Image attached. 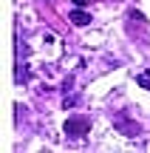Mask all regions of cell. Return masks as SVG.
Masks as SVG:
<instances>
[{"label": "cell", "mask_w": 150, "mask_h": 153, "mask_svg": "<svg viewBox=\"0 0 150 153\" xmlns=\"http://www.w3.org/2000/svg\"><path fill=\"white\" fill-rule=\"evenodd\" d=\"M88 128H91L88 119H82V116H74V119L65 122V133H68L71 139H82L85 133H88Z\"/></svg>", "instance_id": "1"}, {"label": "cell", "mask_w": 150, "mask_h": 153, "mask_svg": "<svg viewBox=\"0 0 150 153\" xmlns=\"http://www.w3.org/2000/svg\"><path fill=\"white\" fill-rule=\"evenodd\" d=\"M139 85H142V88H150V71L139 74Z\"/></svg>", "instance_id": "3"}, {"label": "cell", "mask_w": 150, "mask_h": 153, "mask_svg": "<svg viewBox=\"0 0 150 153\" xmlns=\"http://www.w3.org/2000/svg\"><path fill=\"white\" fill-rule=\"evenodd\" d=\"M85 3H88V0H74V6H79V9H82Z\"/></svg>", "instance_id": "4"}, {"label": "cell", "mask_w": 150, "mask_h": 153, "mask_svg": "<svg viewBox=\"0 0 150 153\" xmlns=\"http://www.w3.org/2000/svg\"><path fill=\"white\" fill-rule=\"evenodd\" d=\"M68 20H71L74 26H85V23H88L91 17L85 14V11H79V9H77V11H71V17H68Z\"/></svg>", "instance_id": "2"}]
</instances>
